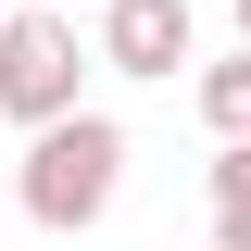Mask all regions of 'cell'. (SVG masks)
<instances>
[{
	"label": "cell",
	"instance_id": "obj_3",
	"mask_svg": "<svg viewBox=\"0 0 251 251\" xmlns=\"http://www.w3.org/2000/svg\"><path fill=\"white\" fill-rule=\"evenodd\" d=\"M113 75H176L188 50H201V25H188V0H100V38H88Z\"/></svg>",
	"mask_w": 251,
	"mask_h": 251
},
{
	"label": "cell",
	"instance_id": "obj_4",
	"mask_svg": "<svg viewBox=\"0 0 251 251\" xmlns=\"http://www.w3.org/2000/svg\"><path fill=\"white\" fill-rule=\"evenodd\" d=\"M188 100H201V126H214V151H251V50L201 63V75H188Z\"/></svg>",
	"mask_w": 251,
	"mask_h": 251
},
{
	"label": "cell",
	"instance_id": "obj_1",
	"mask_svg": "<svg viewBox=\"0 0 251 251\" xmlns=\"http://www.w3.org/2000/svg\"><path fill=\"white\" fill-rule=\"evenodd\" d=\"M126 188V126L113 113H63L25 138V163H13V201H25V226H50V239H88L100 214H113Z\"/></svg>",
	"mask_w": 251,
	"mask_h": 251
},
{
	"label": "cell",
	"instance_id": "obj_6",
	"mask_svg": "<svg viewBox=\"0 0 251 251\" xmlns=\"http://www.w3.org/2000/svg\"><path fill=\"white\" fill-rule=\"evenodd\" d=\"M226 13H239V50H251V0H226Z\"/></svg>",
	"mask_w": 251,
	"mask_h": 251
},
{
	"label": "cell",
	"instance_id": "obj_5",
	"mask_svg": "<svg viewBox=\"0 0 251 251\" xmlns=\"http://www.w3.org/2000/svg\"><path fill=\"white\" fill-rule=\"evenodd\" d=\"M214 251H251V151H214Z\"/></svg>",
	"mask_w": 251,
	"mask_h": 251
},
{
	"label": "cell",
	"instance_id": "obj_2",
	"mask_svg": "<svg viewBox=\"0 0 251 251\" xmlns=\"http://www.w3.org/2000/svg\"><path fill=\"white\" fill-rule=\"evenodd\" d=\"M88 38H75V13L63 0H25V13H0V126H63V113H88Z\"/></svg>",
	"mask_w": 251,
	"mask_h": 251
}]
</instances>
